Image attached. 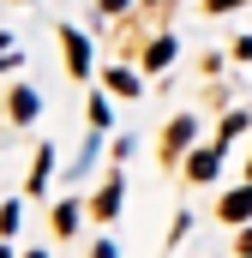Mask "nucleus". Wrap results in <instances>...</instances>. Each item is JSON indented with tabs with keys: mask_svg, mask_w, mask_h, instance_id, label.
<instances>
[{
	"mask_svg": "<svg viewBox=\"0 0 252 258\" xmlns=\"http://www.w3.org/2000/svg\"><path fill=\"white\" fill-rule=\"evenodd\" d=\"M120 6H126V0H102V12H120Z\"/></svg>",
	"mask_w": 252,
	"mask_h": 258,
	"instance_id": "nucleus-8",
	"label": "nucleus"
},
{
	"mask_svg": "<svg viewBox=\"0 0 252 258\" xmlns=\"http://www.w3.org/2000/svg\"><path fill=\"white\" fill-rule=\"evenodd\" d=\"M12 114L30 120V114H36V96H30V90H12Z\"/></svg>",
	"mask_w": 252,
	"mask_h": 258,
	"instance_id": "nucleus-6",
	"label": "nucleus"
},
{
	"mask_svg": "<svg viewBox=\"0 0 252 258\" xmlns=\"http://www.w3.org/2000/svg\"><path fill=\"white\" fill-rule=\"evenodd\" d=\"M108 90H120V96H132V90H138V78H132V72H108Z\"/></svg>",
	"mask_w": 252,
	"mask_h": 258,
	"instance_id": "nucleus-7",
	"label": "nucleus"
},
{
	"mask_svg": "<svg viewBox=\"0 0 252 258\" xmlns=\"http://www.w3.org/2000/svg\"><path fill=\"white\" fill-rule=\"evenodd\" d=\"M186 138H192V120H174V126H168V138H162V150L174 156V150H186Z\"/></svg>",
	"mask_w": 252,
	"mask_h": 258,
	"instance_id": "nucleus-4",
	"label": "nucleus"
},
{
	"mask_svg": "<svg viewBox=\"0 0 252 258\" xmlns=\"http://www.w3.org/2000/svg\"><path fill=\"white\" fill-rule=\"evenodd\" d=\"M60 42H66V66H72V72L84 78V72H90V48H84V36H78V30H66Z\"/></svg>",
	"mask_w": 252,
	"mask_h": 258,
	"instance_id": "nucleus-2",
	"label": "nucleus"
},
{
	"mask_svg": "<svg viewBox=\"0 0 252 258\" xmlns=\"http://www.w3.org/2000/svg\"><path fill=\"white\" fill-rule=\"evenodd\" d=\"M186 174L192 180H210V174H216V150H198V156L186 162Z\"/></svg>",
	"mask_w": 252,
	"mask_h": 258,
	"instance_id": "nucleus-3",
	"label": "nucleus"
},
{
	"mask_svg": "<svg viewBox=\"0 0 252 258\" xmlns=\"http://www.w3.org/2000/svg\"><path fill=\"white\" fill-rule=\"evenodd\" d=\"M246 216H252V186H234L222 198V222H246Z\"/></svg>",
	"mask_w": 252,
	"mask_h": 258,
	"instance_id": "nucleus-1",
	"label": "nucleus"
},
{
	"mask_svg": "<svg viewBox=\"0 0 252 258\" xmlns=\"http://www.w3.org/2000/svg\"><path fill=\"white\" fill-rule=\"evenodd\" d=\"M114 210H120V180H108L102 198H96V216H114Z\"/></svg>",
	"mask_w": 252,
	"mask_h": 258,
	"instance_id": "nucleus-5",
	"label": "nucleus"
},
{
	"mask_svg": "<svg viewBox=\"0 0 252 258\" xmlns=\"http://www.w3.org/2000/svg\"><path fill=\"white\" fill-rule=\"evenodd\" d=\"M240 252H252V234H246V240H240Z\"/></svg>",
	"mask_w": 252,
	"mask_h": 258,
	"instance_id": "nucleus-9",
	"label": "nucleus"
}]
</instances>
